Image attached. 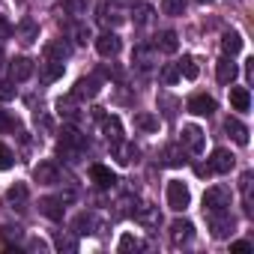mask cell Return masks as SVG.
<instances>
[{"label": "cell", "instance_id": "cell-1", "mask_svg": "<svg viewBox=\"0 0 254 254\" xmlns=\"http://www.w3.org/2000/svg\"><path fill=\"white\" fill-rule=\"evenodd\" d=\"M230 200H233V191H230L227 186H212V189H206V194H203V212L230 209Z\"/></svg>", "mask_w": 254, "mask_h": 254}, {"label": "cell", "instance_id": "cell-2", "mask_svg": "<svg viewBox=\"0 0 254 254\" xmlns=\"http://www.w3.org/2000/svg\"><path fill=\"white\" fill-rule=\"evenodd\" d=\"M189 203H191L189 186H186L183 180H171V183H168V206H171L174 212H186Z\"/></svg>", "mask_w": 254, "mask_h": 254}, {"label": "cell", "instance_id": "cell-3", "mask_svg": "<svg viewBox=\"0 0 254 254\" xmlns=\"http://www.w3.org/2000/svg\"><path fill=\"white\" fill-rule=\"evenodd\" d=\"M206 218H209V230H212L215 239H227V236L233 233V215H230V209L206 212Z\"/></svg>", "mask_w": 254, "mask_h": 254}, {"label": "cell", "instance_id": "cell-4", "mask_svg": "<svg viewBox=\"0 0 254 254\" xmlns=\"http://www.w3.org/2000/svg\"><path fill=\"white\" fill-rule=\"evenodd\" d=\"M132 218H135L141 227H147V230H156V227L162 224V212H159V206H153V203H144V206H138Z\"/></svg>", "mask_w": 254, "mask_h": 254}, {"label": "cell", "instance_id": "cell-5", "mask_svg": "<svg viewBox=\"0 0 254 254\" xmlns=\"http://www.w3.org/2000/svg\"><path fill=\"white\" fill-rule=\"evenodd\" d=\"M99 90H102V81H99L96 75L78 78V81H75V90H72V99H96Z\"/></svg>", "mask_w": 254, "mask_h": 254}, {"label": "cell", "instance_id": "cell-6", "mask_svg": "<svg viewBox=\"0 0 254 254\" xmlns=\"http://www.w3.org/2000/svg\"><path fill=\"white\" fill-rule=\"evenodd\" d=\"M233 165H236V159H233V153L230 150H215L212 156H209V174H230L233 171Z\"/></svg>", "mask_w": 254, "mask_h": 254}, {"label": "cell", "instance_id": "cell-7", "mask_svg": "<svg viewBox=\"0 0 254 254\" xmlns=\"http://www.w3.org/2000/svg\"><path fill=\"white\" fill-rule=\"evenodd\" d=\"M203 144H206V138H203V129H200V126H183V147H186V150L203 153Z\"/></svg>", "mask_w": 254, "mask_h": 254}, {"label": "cell", "instance_id": "cell-8", "mask_svg": "<svg viewBox=\"0 0 254 254\" xmlns=\"http://www.w3.org/2000/svg\"><path fill=\"white\" fill-rule=\"evenodd\" d=\"M120 48H123V42H120V36H117L114 30H105V33L96 39V51H99L102 57H117Z\"/></svg>", "mask_w": 254, "mask_h": 254}, {"label": "cell", "instance_id": "cell-9", "mask_svg": "<svg viewBox=\"0 0 254 254\" xmlns=\"http://www.w3.org/2000/svg\"><path fill=\"white\" fill-rule=\"evenodd\" d=\"M191 236H194V224L191 221H186V218H177L174 224H171V242L180 248V245H186V242H191Z\"/></svg>", "mask_w": 254, "mask_h": 254}, {"label": "cell", "instance_id": "cell-10", "mask_svg": "<svg viewBox=\"0 0 254 254\" xmlns=\"http://www.w3.org/2000/svg\"><path fill=\"white\" fill-rule=\"evenodd\" d=\"M189 111L197 114V117H212L215 114V99L206 96V93H197V96L189 99Z\"/></svg>", "mask_w": 254, "mask_h": 254}, {"label": "cell", "instance_id": "cell-11", "mask_svg": "<svg viewBox=\"0 0 254 254\" xmlns=\"http://www.w3.org/2000/svg\"><path fill=\"white\" fill-rule=\"evenodd\" d=\"M132 63H135L141 72H150L153 63H156V48H150V45H138V48L132 51Z\"/></svg>", "mask_w": 254, "mask_h": 254}, {"label": "cell", "instance_id": "cell-12", "mask_svg": "<svg viewBox=\"0 0 254 254\" xmlns=\"http://www.w3.org/2000/svg\"><path fill=\"white\" fill-rule=\"evenodd\" d=\"M236 75H239V66L233 63V57H221L218 66H215V78H218V84H233Z\"/></svg>", "mask_w": 254, "mask_h": 254}, {"label": "cell", "instance_id": "cell-13", "mask_svg": "<svg viewBox=\"0 0 254 254\" xmlns=\"http://www.w3.org/2000/svg\"><path fill=\"white\" fill-rule=\"evenodd\" d=\"M102 135L108 138V144H120L123 141V123L117 117H102Z\"/></svg>", "mask_w": 254, "mask_h": 254}, {"label": "cell", "instance_id": "cell-14", "mask_svg": "<svg viewBox=\"0 0 254 254\" xmlns=\"http://www.w3.org/2000/svg\"><path fill=\"white\" fill-rule=\"evenodd\" d=\"M30 75H33V60L30 57H15L9 63V78L12 81H27Z\"/></svg>", "mask_w": 254, "mask_h": 254}, {"label": "cell", "instance_id": "cell-15", "mask_svg": "<svg viewBox=\"0 0 254 254\" xmlns=\"http://www.w3.org/2000/svg\"><path fill=\"white\" fill-rule=\"evenodd\" d=\"M84 150V138L75 132V129H63V135H60V153H81Z\"/></svg>", "mask_w": 254, "mask_h": 254}, {"label": "cell", "instance_id": "cell-16", "mask_svg": "<svg viewBox=\"0 0 254 254\" xmlns=\"http://www.w3.org/2000/svg\"><path fill=\"white\" fill-rule=\"evenodd\" d=\"M90 180L96 183V189H111L117 183V174L111 168H105V165H93L90 168Z\"/></svg>", "mask_w": 254, "mask_h": 254}, {"label": "cell", "instance_id": "cell-17", "mask_svg": "<svg viewBox=\"0 0 254 254\" xmlns=\"http://www.w3.org/2000/svg\"><path fill=\"white\" fill-rule=\"evenodd\" d=\"M39 212L45 218H51V221H63V197H42Z\"/></svg>", "mask_w": 254, "mask_h": 254}, {"label": "cell", "instance_id": "cell-18", "mask_svg": "<svg viewBox=\"0 0 254 254\" xmlns=\"http://www.w3.org/2000/svg\"><path fill=\"white\" fill-rule=\"evenodd\" d=\"M224 132H227L239 147H245V144H248V129H245V126H242L236 117H227V120H224Z\"/></svg>", "mask_w": 254, "mask_h": 254}, {"label": "cell", "instance_id": "cell-19", "mask_svg": "<svg viewBox=\"0 0 254 254\" xmlns=\"http://www.w3.org/2000/svg\"><path fill=\"white\" fill-rule=\"evenodd\" d=\"M33 180H36L39 186H54V183H57V168H54L51 162H39L36 171H33Z\"/></svg>", "mask_w": 254, "mask_h": 254}, {"label": "cell", "instance_id": "cell-20", "mask_svg": "<svg viewBox=\"0 0 254 254\" xmlns=\"http://www.w3.org/2000/svg\"><path fill=\"white\" fill-rule=\"evenodd\" d=\"M180 48V36L174 33V30H162L159 36H156V51H165V54H174Z\"/></svg>", "mask_w": 254, "mask_h": 254}, {"label": "cell", "instance_id": "cell-21", "mask_svg": "<svg viewBox=\"0 0 254 254\" xmlns=\"http://www.w3.org/2000/svg\"><path fill=\"white\" fill-rule=\"evenodd\" d=\"M221 51H224V57L239 54V51H242V36H239L236 30H227V33L221 36Z\"/></svg>", "mask_w": 254, "mask_h": 254}, {"label": "cell", "instance_id": "cell-22", "mask_svg": "<svg viewBox=\"0 0 254 254\" xmlns=\"http://www.w3.org/2000/svg\"><path fill=\"white\" fill-rule=\"evenodd\" d=\"M114 153H117V162H120V165H132V162H138V156H141V153H138V147L123 144V141H120V144H114Z\"/></svg>", "mask_w": 254, "mask_h": 254}, {"label": "cell", "instance_id": "cell-23", "mask_svg": "<svg viewBox=\"0 0 254 254\" xmlns=\"http://www.w3.org/2000/svg\"><path fill=\"white\" fill-rule=\"evenodd\" d=\"M230 105H233V111H248V108H251V93H248V87H233V90H230Z\"/></svg>", "mask_w": 254, "mask_h": 254}, {"label": "cell", "instance_id": "cell-24", "mask_svg": "<svg viewBox=\"0 0 254 254\" xmlns=\"http://www.w3.org/2000/svg\"><path fill=\"white\" fill-rule=\"evenodd\" d=\"M75 233H96V227H99V218L93 215V212H81L78 218H75Z\"/></svg>", "mask_w": 254, "mask_h": 254}, {"label": "cell", "instance_id": "cell-25", "mask_svg": "<svg viewBox=\"0 0 254 254\" xmlns=\"http://www.w3.org/2000/svg\"><path fill=\"white\" fill-rule=\"evenodd\" d=\"M69 54H72V48H69L63 39H57V42H51V45L45 48V57H48V60H57V63H63Z\"/></svg>", "mask_w": 254, "mask_h": 254}, {"label": "cell", "instance_id": "cell-26", "mask_svg": "<svg viewBox=\"0 0 254 254\" xmlns=\"http://www.w3.org/2000/svg\"><path fill=\"white\" fill-rule=\"evenodd\" d=\"M165 165H171V168H183V165H186V153H183L180 144L165 147Z\"/></svg>", "mask_w": 254, "mask_h": 254}, {"label": "cell", "instance_id": "cell-27", "mask_svg": "<svg viewBox=\"0 0 254 254\" xmlns=\"http://www.w3.org/2000/svg\"><path fill=\"white\" fill-rule=\"evenodd\" d=\"M135 126L144 129V132H156L159 129V117L150 114V111H141V114H135Z\"/></svg>", "mask_w": 254, "mask_h": 254}, {"label": "cell", "instance_id": "cell-28", "mask_svg": "<svg viewBox=\"0 0 254 254\" xmlns=\"http://www.w3.org/2000/svg\"><path fill=\"white\" fill-rule=\"evenodd\" d=\"M18 39H21L24 45L36 42V39H39V27H36L30 18H27V21H21V24H18Z\"/></svg>", "mask_w": 254, "mask_h": 254}, {"label": "cell", "instance_id": "cell-29", "mask_svg": "<svg viewBox=\"0 0 254 254\" xmlns=\"http://www.w3.org/2000/svg\"><path fill=\"white\" fill-rule=\"evenodd\" d=\"M6 200L12 203V206H18V209H24V200H27V186H21V183H15L9 191H6Z\"/></svg>", "mask_w": 254, "mask_h": 254}, {"label": "cell", "instance_id": "cell-30", "mask_svg": "<svg viewBox=\"0 0 254 254\" xmlns=\"http://www.w3.org/2000/svg\"><path fill=\"white\" fill-rule=\"evenodd\" d=\"M177 66H180V75H186L189 81H194V78H197V72H200V69H197V60H194V57H183V60H180Z\"/></svg>", "mask_w": 254, "mask_h": 254}, {"label": "cell", "instance_id": "cell-31", "mask_svg": "<svg viewBox=\"0 0 254 254\" xmlns=\"http://www.w3.org/2000/svg\"><path fill=\"white\" fill-rule=\"evenodd\" d=\"M159 78H162V84H168V87L177 84V81H180V66H177V63H165L162 72H159Z\"/></svg>", "mask_w": 254, "mask_h": 254}, {"label": "cell", "instance_id": "cell-32", "mask_svg": "<svg viewBox=\"0 0 254 254\" xmlns=\"http://www.w3.org/2000/svg\"><path fill=\"white\" fill-rule=\"evenodd\" d=\"M120 251H141L144 248V242L138 239V236H132V233H123V239H120V245H117Z\"/></svg>", "mask_w": 254, "mask_h": 254}, {"label": "cell", "instance_id": "cell-33", "mask_svg": "<svg viewBox=\"0 0 254 254\" xmlns=\"http://www.w3.org/2000/svg\"><path fill=\"white\" fill-rule=\"evenodd\" d=\"M54 245H57L60 251H78V239H75L72 233H57Z\"/></svg>", "mask_w": 254, "mask_h": 254}, {"label": "cell", "instance_id": "cell-34", "mask_svg": "<svg viewBox=\"0 0 254 254\" xmlns=\"http://www.w3.org/2000/svg\"><path fill=\"white\" fill-rule=\"evenodd\" d=\"M186 0H162V12L165 15H183Z\"/></svg>", "mask_w": 254, "mask_h": 254}, {"label": "cell", "instance_id": "cell-35", "mask_svg": "<svg viewBox=\"0 0 254 254\" xmlns=\"http://www.w3.org/2000/svg\"><path fill=\"white\" fill-rule=\"evenodd\" d=\"M48 84L51 81H57V78H63V63H57V60H48V66H45V75H42Z\"/></svg>", "mask_w": 254, "mask_h": 254}, {"label": "cell", "instance_id": "cell-36", "mask_svg": "<svg viewBox=\"0 0 254 254\" xmlns=\"http://www.w3.org/2000/svg\"><path fill=\"white\" fill-rule=\"evenodd\" d=\"M3 239H6V242H9V245H12V242H15V245H18V242H21V239H24V230H21V227H18V224H6V227H3Z\"/></svg>", "mask_w": 254, "mask_h": 254}, {"label": "cell", "instance_id": "cell-37", "mask_svg": "<svg viewBox=\"0 0 254 254\" xmlns=\"http://www.w3.org/2000/svg\"><path fill=\"white\" fill-rule=\"evenodd\" d=\"M84 6H87L84 0H63V6H60V9H63L66 15H84Z\"/></svg>", "mask_w": 254, "mask_h": 254}, {"label": "cell", "instance_id": "cell-38", "mask_svg": "<svg viewBox=\"0 0 254 254\" xmlns=\"http://www.w3.org/2000/svg\"><path fill=\"white\" fill-rule=\"evenodd\" d=\"M150 21H153V6H147V3L138 6V9H135V24L144 27V24H150Z\"/></svg>", "mask_w": 254, "mask_h": 254}, {"label": "cell", "instance_id": "cell-39", "mask_svg": "<svg viewBox=\"0 0 254 254\" xmlns=\"http://www.w3.org/2000/svg\"><path fill=\"white\" fill-rule=\"evenodd\" d=\"M57 114L66 117V120H75V105H72V99H60V102H57Z\"/></svg>", "mask_w": 254, "mask_h": 254}, {"label": "cell", "instance_id": "cell-40", "mask_svg": "<svg viewBox=\"0 0 254 254\" xmlns=\"http://www.w3.org/2000/svg\"><path fill=\"white\" fill-rule=\"evenodd\" d=\"M12 162H15L12 150H9L6 144H0V171H6V168H12Z\"/></svg>", "mask_w": 254, "mask_h": 254}, {"label": "cell", "instance_id": "cell-41", "mask_svg": "<svg viewBox=\"0 0 254 254\" xmlns=\"http://www.w3.org/2000/svg\"><path fill=\"white\" fill-rule=\"evenodd\" d=\"M99 21H102V24H117L120 18L111 12V6H108V3H99Z\"/></svg>", "mask_w": 254, "mask_h": 254}, {"label": "cell", "instance_id": "cell-42", "mask_svg": "<svg viewBox=\"0 0 254 254\" xmlns=\"http://www.w3.org/2000/svg\"><path fill=\"white\" fill-rule=\"evenodd\" d=\"M15 99V84L12 81H0V102H9Z\"/></svg>", "mask_w": 254, "mask_h": 254}, {"label": "cell", "instance_id": "cell-43", "mask_svg": "<svg viewBox=\"0 0 254 254\" xmlns=\"http://www.w3.org/2000/svg\"><path fill=\"white\" fill-rule=\"evenodd\" d=\"M9 129H15V120L9 117V111L0 108V132H9Z\"/></svg>", "mask_w": 254, "mask_h": 254}, {"label": "cell", "instance_id": "cell-44", "mask_svg": "<svg viewBox=\"0 0 254 254\" xmlns=\"http://www.w3.org/2000/svg\"><path fill=\"white\" fill-rule=\"evenodd\" d=\"M75 42H78V45H87V42H90V27L78 24V27H75Z\"/></svg>", "mask_w": 254, "mask_h": 254}, {"label": "cell", "instance_id": "cell-45", "mask_svg": "<svg viewBox=\"0 0 254 254\" xmlns=\"http://www.w3.org/2000/svg\"><path fill=\"white\" fill-rule=\"evenodd\" d=\"M159 102L165 105V114H168V117H174V108H177V102H174L171 96H159Z\"/></svg>", "mask_w": 254, "mask_h": 254}, {"label": "cell", "instance_id": "cell-46", "mask_svg": "<svg viewBox=\"0 0 254 254\" xmlns=\"http://www.w3.org/2000/svg\"><path fill=\"white\" fill-rule=\"evenodd\" d=\"M27 248H30V251H48V242H45V239H30Z\"/></svg>", "mask_w": 254, "mask_h": 254}, {"label": "cell", "instance_id": "cell-47", "mask_svg": "<svg viewBox=\"0 0 254 254\" xmlns=\"http://www.w3.org/2000/svg\"><path fill=\"white\" fill-rule=\"evenodd\" d=\"M230 251H236V254L251 251V242H248V239H239V242H233V245H230Z\"/></svg>", "mask_w": 254, "mask_h": 254}, {"label": "cell", "instance_id": "cell-48", "mask_svg": "<svg viewBox=\"0 0 254 254\" xmlns=\"http://www.w3.org/2000/svg\"><path fill=\"white\" fill-rule=\"evenodd\" d=\"M200 3H209V0H200Z\"/></svg>", "mask_w": 254, "mask_h": 254}]
</instances>
